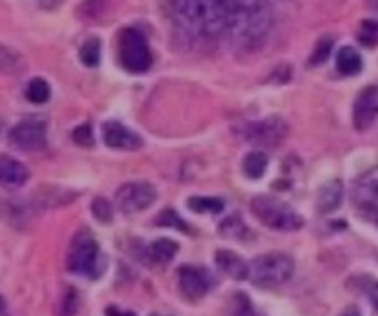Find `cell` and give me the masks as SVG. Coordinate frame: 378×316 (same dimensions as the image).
Here are the masks:
<instances>
[{
	"label": "cell",
	"mask_w": 378,
	"mask_h": 316,
	"mask_svg": "<svg viewBox=\"0 0 378 316\" xmlns=\"http://www.w3.org/2000/svg\"><path fill=\"white\" fill-rule=\"evenodd\" d=\"M295 272L294 259L282 252H270L258 255L248 264V278L253 285L262 288H273L285 285Z\"/></svg>",
	"instance_id": "1"
},
{
	"label": "cell",
	"mask_w": 378,
	"mask_h": 316,
	"mask_svg": "<svg viewBox=\"0 0 378 316\" xmlns=\"http://www.w3.org/2000/svg\"><path fill=\"white\" fill-rule=\"evenodd\" d=\"M251 211L264 226L277 232H295L303 226V218L292 205L270 194L255 196L251 200Z\"/></svg>",
	"instance_id": "2"
},
{
	"label": "cell",
	"mask_w": 378,
	"mask_h": 316,
	"mask_svg": "<svg viewBox=\"0 0 378 316\" xmlns=\"http://www.w3.org/2000/svg\"><path fill=\"white\" fill-rule=\"evenodd\" d=\"M117 54L120 65L131 74H142L154 63L148 41L137 28L120 30L117 39Z\"/></svg>",
	"instance_id": "3"
},
{
	"label": "cell",
	"mask_w": 378,
	"mask_h": 316,
	"mask_svg": "<svg viewBox=\"0 0 378 316\" xmlns=\"http://www.w3.org/2000/svg\"><path fill=\"white\" fill-rule=\"evenodd\" d=\"M98 259L100 248L93 233L89 230H81L76 233L70 242L69 255H67V269L74 274L96 278L98 276Z\"/></svg>",
	"instance_id": "4"
},
{
	"label": "cell",
	"mask_w": 378,
	"mask_h": 316,
	"mask_svg": "<svg viewBox=\"0 0 378 316\" xmlns=\"http://www.w3.org/2000/svg\"><path fill=\"white\" fill-rule=\"evenodd\" d=\"M240 135L255 147L273 148L286 139L288 124L282 117H266L244 124L240 128Z\"/></svg>",
	"instance_id": "5"
},
{
	"label": "cell",
	"mask_w": 378,
	"mask_h": 316,
	"mask_svg": "<svg viewBox=\"0 0 378 316\" xmlns=\"http://www.w3.org/2000/svg\"><path fill=\"white\" fill-rule=\"evenodd\" d=\"M157 198V191L148 181H131L122 185L115 194V203L122 213L133 215L148 209Z\"/></svg>",
	"instance_id": "6"
},
{
	"label": "cell",
	"mask_w": 378,
	"mask_h": 316,
	"mask_svg": "<svg viewBox=\"0 0 378 316\" xmlns=\"http://www.w3.org/2000/svg\"><path fill=\"white\" fill-rule=\"evenodd\" d=\"M10 142L23 152H38L47 147V123L41 118H26L11 128Z\"/></svg>",
	"instance_id": "7"
},
{
	"label": "cell",
	"mask_w": 378,
	"mask_h": 316,
	"mask_svg": "<svg viewBox=\"0 0 378 316\" xmlns=\"http://www.w3.org/2000/svg\"><path fill=\"white\" fill-rule=\"evenodd\" d=\"M178 278L179 290H181L183 296L187 300H192V302L205 296L209 293V288L212 287V276L209 274V270L194 266V264H183L178 270Z\"/></svg>",
	"instance_id": "8"
},
{
	"label": "cell",
	"mask_w": 378,
	"mask_h": 316,
	"mask_svg": "<svg viewBox=\"0 0 378 316\" xmlns=\"http://www.w3.org/2000/svg\"><path fill=\"white\" fill-rule=\"evenodd\" d=\"M378 117V85H367L360 91L353 106V123L358 132L373 126Z\"/></svg>",
	"instance_id": "9"
},
{
	"label": "cell",
	"mask_w": 378,
	"mask_h": 316,
	"mask_svg": "<svg viewBox=\"0 0 378 316\" xmlns=\"http://www.w3.org/2000/svg\"><path fill=\"white\" fill-rule=\"evenodd\" d=\"M38 208L33 202H23L17 198L0 200V220H4L8 226L26 227L35 217Z\"/></svg>",
	"instance_id": "10"
},
{
	"label": "cell",
	"mask_w": 378,
	"mask_h": 316,
	"mask_svg": "<svg viewBox=\"0 0 378 316\" xmlns=\"http://www.w3.org/2000/svg\"><path fill=\"white\" fill-rule=\"evenodd\" d=\"M103 141L109 148H115V150H137L142 145L135 132H131L130 128L115 123V120L103 124Z\"/></svg>",
	"instance_id": "11"
},
{
	"label": "cell",
	"mask_w": 378,
	"mask_h": 316,
	"mask_svg": "<svg viewBox=\"0 0 378 316\" xmlns=\"http://www.w3.org/2000/svg\"><path fill=\"white\" fill-rule=\"evenodd\" d=\"M30 178L28 169L11 156H0V187L4 189H19Z\"/></svg>",
	"instance_id": "12"
},
{
	"label": "cell",
	"mask_w": 378,
	"mask_h": 316,
	"mask_svg": "<svg viewBox=\"0 0 378 316\" xmlns=\"http://www.w3.org/2000/svg\"><path fill=\"white\" fill-rule=\"evenodd\" d=\"M353 200L358 208H364L369 203H377L378 200V167L369 169L362 176H358L353 184Z\"/></svg>",
	"instance_id": "13"
},
{
	"label": "cell",
	"mask_w": 378,
	"mask_h": 316,
	"mask_svg": "<svg viewBox=\"0 0 378 316\" xmlns=\"http://www.w3.org/2000/svg\"><path fill=\"white\" fill-rule=\"evenodd\" d=\"M214 261L219 272H224L225 276L239 279V281L248 279V263L239 254H234L231 250H218L214 255Z\"/></svg>",
	"instance_id": "14"
},
{
	"label": "cell",
	"mask_w": 378,
	"mask_h": 316,
	"mask_svg": "<svg viewBox=\"0 0 378 316\" xmlns=\"http://www.w3.org/2000/svg\"><path fill=\"white\" fill-rule=\"evenodd\" d=\"M343 200V184L340 179H331L327 184L321 185V189L318 193V213L321 215H328V213L336 211L341 205Z\"/></svg>",
	"instance_id": "15"
},
{
	"label": "cell",
	"mask_w": 378,
	"mask_h": 316,
	"mask_svg": "<svg viewBox=\"0 0 378 316\" xmlns=\"http://www.w3.org/2000/svg\"><path fill=\"white\" fill-rule=\"evenodd\" d=\"M78 194L74 191L69 189H61V187H41V189L35 193V198L32 200L33 205L38 209L41 208H61V205H65V203L72 202Z\"/></svg>",
	"instance_id": "16"
},
{
	"label": "cell",
	"mask_w": 378,
	"mask_h": 316,
	"mask_svg": "<svg viewBox=\"0 0 378 316\" xmlns=\"http://www.w3.org/2000/svg\"><path fill=\"white\" fill-rule=\"evenodd\" d=\"M364 67L362 56L356 48L341 47L336 54V69L343 76H356Z\"/></svg>",
	"instance_id": "17"
},
{
	"label": "cell",
	"mask_w": 378,
	"mask_h": 316,
	"mask_svg": "<svg viewBox=\"0 0 378 316\" xmlns=\"http://www.w3.org/2000/svg\"><path fill=\"white\" fill-rule=\"evenodd\" d=\"M179 244L176 241H170V239H159V241H154L149 244L148 254L149 259L157 264H168L170 261L178 255Z\"/></svg>",
	"instance_id": "18"
},
{
	"label": "cell",
	"mask_w": 378,
	"mask_h": 316,
	"mask_svg": "<svg viewBox=\"0 0 378 316\" xmlns=\"http://www.w3.org/2000/svg\"><path fill=\"white\" fill-rule=\"evenodd\" d=\"M24 69V57L15 48L0 43V74H17Z\"/></svg>",
	"instance_id": "19"
},
{
	"label": "cell",
	"mask_w": 378,
	"mask_h": 316,
	"mask_svg": "<svg viewBox=\"0 0 378 316\" xmlns=\"http://www.w3.org/2000/svg\"><path fill=\"white\" fill-rule=\"evenodd\" d=\"M268 169V156L260 150L249 152L248 156L244 157V172L251 179H258Z\"/></svg>",
	"instance_id": "20"
},
{
	"label": "cell",
	"mask_w": 378,
	"mask_h": 316,
	"mask_svg": "<svg viewBox=\"0 0 378 316\" xmlns=\"http://www.w3.org/2000/svg\"><path fill=\"white\" fill-rule=\"evenodd\" d=\"M218 230L224 237H227V239H236V241H246L249 235V230L246 227V224H244L239 215H231V217L225 218V220L219 224Z\"/></svg>",
	"instance_id": "21"
},
{
	"label": "cell",
	"mask_w": 378,
	"mask_h": 316,
	"mask_svg": "<svg viewBox=\"0 0 378 316\" xmlns=\"http://www.w3.org/2000/svg\"><path fill=\"white\" fill-rule=\"evenodd\" d=\"M102 60V41L98 38H91L81 45L80 62L85 67H96Z\"/></svg>",
	"instance_id": "22"
},
{
	"label": "cell",
	"mask_w": 378,
	"mask_h": 316,
	"mask_svg": "<svg viewBox=\"0 0 378 316\" xmlns=\"http://www.w3.org/2000/svg\"><path fill=\"white\" fill-rule=\"evenodd\" d=\"M26 98L32 104H45L50 98V85L42 78H32L30 84L26 85Z\"/></svg>",
	"instance_id": "23"
},
{
	"label": "cell",
	"mask_w": 378,
	"mask_h": 316,
	"mask_svg": "<svg viewBox=\"0 0 378 316\" xmlns=\"http://www.w3.org/2000/svg\"><path fill=\"white\" fill-rule=\"evenodd\" d=\"M188 208L194 213H222L224 211V200L209 198V196H192L187 200Z\"/></svg>",
	"instance_id": "24"
},
{
	"label": "cell",
	"mask_w": 378,
	"mask_h": 316,
	"mask_svg": "<svg viewBox=\"0 0 378 316\" xmlns=\"http://www.w3.org/2000/svg\"><path fill=\"white\" fill-rule=\"evenodd\" d=\"M155 224L161 227H172V230H179L183 233H190V227L187 226V222L183 220L172 208L163 209L155 218Z\"/></svg>",
	"instance_id": "25"
},
{
	"label": "cell",
	"mask_w": 378,
	"mask_h": 316,
	"mask_svg": "<svg viewBox=\"0 0 378 316\" xmlns=\"http://www.w3.org/2000/svg\"><path fill=\"white\" fill-rule=\"evenodd\" d=\"M332 48H334V38H331V35H323V38L316 43V47H314L312 54H310L309 60L310 65L312 67L323 65V63L331 57Z\"/></svg>",
	"instance_id": "26"
},
{
	"label": "cell",
	"mask_w": 378,
	"mask_h": 316,
	"mask_svg": "<svg viewBox=\"0 0 378 316\" xmlns=\"http://www.w3.org/2000/svg\"><path fill=\"white\" fill-rule=\"evenodd\" d=\"M78 309H80V296L76 293V288H67L57 307V316H76Z\"/></svg>",
	"instance_id": "27"
},
{
	"label": "cell",
	"mask_w": 378,
	"mask_h": 316,
	"mask_svg": "<svg viewBox=\"0 0 378 316\" xmlns=\"http://www.w3.org/2000/svg\"><path fill=\"white\" fill-rule=\"evenodd\" d=\"M231 316H258L251 300L244 293H236L233 296V305H231Z\"/></svg>",
	"instance_id": "28"
},
{
	"label": "cell",
	"mask_w": 378,
	"mask_h": 316,
	"mask_svg": "<svg viewBox=\"0 0 378 316\" xmlns=\"http://www.w3.org/2000/svg\"><path fill=\"white\" fill-rule=\"evenodd\" d=\"M358 41L365 47H374L378 41V23L373 19H365L360 26Z\"/></svg>",
	"instance_id": "29"
},
{
	"label": "cell",
	"mask_w": 378,
	"mask_h": 316,
	"mask_svg": "<svg viewBox=\"0 0 378 316\" xmlns=\"http://www.w3.org/2000/svg\"><path fill=\"white\" fill-rule=\"evenodd\" d=\"M93 215L96 220L103 222V224H109L113 218V205L109 203V200H105L103 196L93 200Z\"/></svg>",
	"instance_id": "30"
},
{
	"label": "cell",
	"mask_w": 378,
	"mask_h": 316,
	"mask_svg": "<svg viewBox=\"0 0 378 316\" xmlns=\"http://www.w3.org/2000/svg\"><path fill=\"white\" fill-rule=\"evenodd\" d=\"M72 139H74L76 145H80V147L84 148H89L94 145V133H93V128H91V124H81V126H78L72 132Z\"/></svg>",
	"instance_id": "31"
},
{
	"label": "cell",
	"mask_w": 378,
	"mask_h": 316,
	"mask_svg": "<svg viewBox=\"0 0 378 316\" xmlns=\"http://www.w3.org/2000/svg\"><path fill=\"white\" fill-rule=\"evenodd\" d=\"M108 2L109 0H84L80 10L84 11V17H87V19H96L105 11Z\"/></svg>",
	"instance_id": "32"
},
{
	"label": "cell",
	"mask_w": 378,
	"mask_h": 316,
	"mask_svg": "<svg viewBox=\"0 0 378 316\" xmlns=\"http://www.w3.org/2000/svg\"><path fill=\"white\" fill-rule=\"evenodd\" d=\"M360 211H362V215H364L367 220H371L373 224H377L378 226V205L377 203H369V205H364V208H358Z\"/></svg>",
	"instance_id": "33"
},
{
	"label": "cell",
	"mask_w": 378,
	"mask_h": 316,
	"mask_svg": "<svg viewBox=\"0 0 378 316\" xmlns=\"http://www.w3.org/2000/svg\"><path fill=\"white\" fill-rule=\"evenodd\" d=\"M105 315L108 316H135L131 311H122L120 307H115V305L108 307V309H105Z\"/></svg>",
	"instance_id": "34"
},
{
	"label": "cell",
	"mask_w": 378,
	"mask_h": 316,
	"mask_svg": "<svg viewBox=\"0 0 378 316\" xmlns=\"http://www.w3.org/2000/svg\"><path fill=\"white\" fill-rule=\"evenodd\" d=\"M367 294H369V300H371V302H373V305L378 309V281L371 283Z\"/></svg>",
	"instance_id": "35"
},
{
	"label": "cell",
	"mask_w": 378,
	"mask_h": 316,
	"mask_svg": "<svg viewBox=\"0 0 378 316\" xmlns=\"http://www.w3.org/2000/svg\"><path fill=\"white\" fill-rule=\"evenodd\" d=\"M41 8H47V10H52V8H57V6L63 2V0H35Z\"/></svg>",
	"instance_id": "36"
},
{
	"label": "cell",
	"mask_w": 378,
	"mask_h": 316,
	"mask_svg": "<svg viewBox=\"0 0 378 316\" xmlns=\"http://www.w3.org/2000/svg\"><path fill=\"white\" fill-rule=\"evenodd\" d=\"M341 316H362V312L358 311V307L350 305V307H347L345 311L341 312Z\"/></svg>",
	"instance_id": "37"
},
{
	"label": "cell",
	"mask_w": 378,
	"mask_h": 316,
	"mask_svg": "<svg viewBox=\"0 0 378 316\" xmlns=\"http://www.w3.org/2000/svg\"><path fill=\"white\" fill-rule=\"evenodd\" d=\"M0 316H8V307H6V302L2 296H0Z\"/></svg>",
	"instance_id": "38"
},
{
	"label": "cell",
	"mask_w": 378,
	"mask_h": 316,
	"mask_svg": "<svg viewBox=\"0 0 378 316\" xmlns=\"http://www.w3.org/2000/svg\"><path fill=\"white\" fill-rule=\"evenodd\" d=\"M151 316H161V315H151Z\"/></svg>",
	"instance_id": "39"
}]
</instances>
